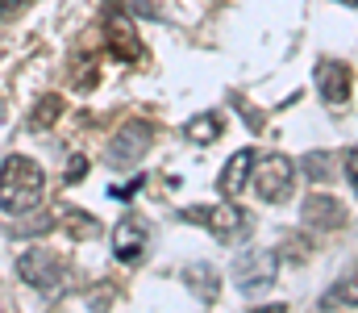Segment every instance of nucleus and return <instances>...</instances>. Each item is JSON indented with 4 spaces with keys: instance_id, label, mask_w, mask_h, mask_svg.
I'll use <instances>...</instances> for the list:
<instances>
[{
    "instance_id": "1",
    "label": "nucleus",
    "mask_w": 358,
    "mask_h": 313,
    "mask_svg": "<svg viewBox=\"0 0 358 313\" xmlns=\"http://www.w3.org/2000/svg\"><path fill=\"white\" fill-rule=\"evenodd\" d=\"M46 197V176L34 159L25 155H8L0 163V209L4 213H29L42 205Z\"/></svg>"
},
{
    "instance_id": "2",
    "label": "nucleus",
    "mask_w": 358,
    "mask_h": 313,
    "mask_svg": "<svg viewBox=\"0 0 358 313\" xmlns=\"http://www.w3.org/2000/svg\"><path fill=\"white\" fill-rule=\"evenodd\" d=\"M292 180H296V167L287 155H263L255 159V172H250V188L259 201L267 205H283L292 197Z\"/></svg>"
},
{
    "instance_id": "3",
    "label": "nucleus",
    "mask_w": 358,
    "mask_h": 313,
    "mask_svg": "<svg viewBox=\"0 0 358 313\" xmlns=\"http://www.w3.org/2000/svg\"><path fill=\"white\" fill-rule=\"evenodd\" d=\"M17 276H21L29 288H38V293H55V288L63 284L67 267H63V259H59L55 251H46V246H29V251L17 259Z\"/></svg>"
},
{
    "instance_id": "4",
    "label": "nucleus",
    "mask_w": 358,
    "mask_h": 313,
    "mask_svg": "<svg viewBox=\"0 0 358 313\" xmlns=\"http://www.w3.org/2000/svg\"><path fill=\"white\" fill-rule=\"evenodd\" d=\"M183 221H196V225H204V230H213L217 238H238L242 230H250V213H242V209L234 205V201H221V205H192L183 209Z\"/></svg>"
},
{
    "instance_id": "5",
    "label": "nucleus",
    "mask_w": 358,
    "mask_h": 313,
    "mask_svg": "<svg viewBox=\"0 0 358 313\" xmlns=\"http://www.w3.org/2000/svg\"><path fill=\"white\" fill-rule=\"evenodd\" d=\"M275 276H279V259L271 251H246V255L234 259V280L250 297L255 293H267L271 284H275Z\"/></svg>"
},
{
    "instance_id": "6",
    "label": "nucleus",
    "mask_w": 358,
    "mask_h": 313,
    "mask_svg": "<svg viewBox=\"0 0 358 313\" xmlns=\"http://www.w3.org/2000/svg\"><path fill=\"white\" fill-rule=\"evenodd\" d=\"M146 146H150V125L146 121H125L108 142V163L113 167H134L146 155Z\"/></svg>"
},
{
    "instance_id": "7",
    "label": "nucleus",
    "mask_w": 358,
    "mask_h": 313,
    "mask_svg": "<svg viewBox=\"0 0 358 313\" xmlns=\"http://www.w3.org/2000/svg\"><path fill=\"white\" fill-rule=\"evenodd\" d=\"M146 242H150L146 221L125 217V221H117V225H113V255H117L121 263H138V259L146 255Z\"/></svg>"
},
{
    "instance_id": "8",
    "label": "nucleus",
    "mask_w": 358,
    "mask_h": 313,
    "mask_svg": "<svg viewBox=\"0 0 358 313\" xmlns=\"http://www.w3.org/2000/svg\"><path fill=\"white\" fill-rule=\"evenodd\" d=\"M317 92L325 104H346L350 101V67L342 59H321L317 63Z\"/></svg>"
},
{
    "instance_id": "9",
    "label": "nucleus",
    "mask_w": 358,
    "mask_h": 313,
    "mask_svg": "<svg viewBox=\"0 0 358 313\" xmlns=\"http://www.w3.org/2000/svg\"><path fill=\"white\" fill-rule=\"evenodd\" d=\"M108 42H113V55L121 59H142V42L134 34V21L121 13V0H108Z\"/></svg>"
},
{
    "instance_id": "10",
    "label": "nucleus",
    "mask_w": 358,
    "mask_h": 313,
    "mask_svg": "<svg viewBox=\"0 0 358 313\" xmlns=\"http://www.w3.org/2000/svg\"><path fill=\"white\" fill-rule=\"evenodd\" d=\"M304 221H308V230L313 225L317 230H338V225H346V205L334 201L329 193H308L304 197Z\"/></svg>"
},
{
    "instance_id": "11",
    "label": "nucleus",
    "mask_w": 358,
    "mask_h": 313,
    "mask_svg": "<svg viewBox=\"0 0 358 313\" xmlns=\"http://www.w3.org/2000/svg\"><path fill=\"white\" fill-rule=\"evenodd\" d=\"M255 159H259V151H246V146L229 155V163H225V172H221V180H217V188H221L225 201H234V197L246 188L250 172H255Z\"/></svg>"
},
{
    "instance_id": "12",
    "label": "nucleus",
    "mask_w": 358,
    "mask_h": 313,
    "mask_svg": "<svg viewBox=\"0 0 358 313\" xmlns=\"http://www.w3.org/2000/svg\"><path fill=\"white\" fill-rule=\"evenodd\" d=\"M183 284L200 297V301H217V272H213V263H187L183 267Z\"/></svg>"
},
{
    "instance_id": "13",
    "label": "nucleus",
    "mask_w": 358,
    "mask_h": 313,
    "mask_svg": "<svg viewBox=\"0 0 358 313\" xmlns=\"http://www.w3.org/2000/svg\"><path fill=\"white\" fill-rule=\"evenodd\" d=\"M183 134H187L192 142L208 146V142H217V138L225 134V121H221V113H200V117H192V121L183 125Z\"/></svg>"
},
{
    "instance_id": "14",
    "label": "nucleus",
    "mask_w": 358,
    "mask_h": 313,
    "mask_svg": "<svg viewBox=\"0 0 358 313\" xmlns=\"http://www.w3.org/2000/svg\"><path fill=\"white\" fill-rule=\"evenodd\" d=\"M300 167H304V176H308V180H317V184H325V180L334 176V155H329V151H308Z\"/></svg>"
},
{
    "instance_id": "15",
    "label": "nucleus",
    "mask_w": 358,
    "mask_h": 313,
    "mask_svg": "<svg viewBox=\"0 0 358 313\" xmlns=\"http://www.w3.org/2000/svg\"><path fill=\"white\" fill-rule=\"evenodd\" d=\"M59 109H63V101H59V97H42V101H38V109H34V117H29V125H34V130H46V125H55Z\"/></svg>"
},
{
    "instance_id": "16",
    "label": "nucleus",
    "mask_w": 358,
    "mask_h": 313,
    "mask_svg": "<svg viewBox=\"0 0 358 313\" xmlns=\"http://www.w3.org/2000/svg\"><path fill=\"white\" fill-rule=\"evenodd\" d=\"M71 234H76V238H96L100 225H96L92 213H71Z\"/></svg>"
},
{
    "instance_id": "17",
    "label": "nucleus",
    "mask_w": 358,
    "mask_h": 313,
    "mask_svg": "<svg viewBox=\"0 0 358 313\" xmlns=\"http://www.w3.org/2000/svg\"><path fill=\"white\" fill-rule=\"evenodd\" d=\"M329 301H342V305H358V272H350L342 284H338V293L329 297Z\"/></svg>"
},
{
    "instance_id": "18",
    "label": "nucleus",
    "mask_w": 358,
    "mask_h": 313,
    "mask_svg": "<svg viewBox=\"0 0 358 313\" xmlns=\"http://www.w3.org/2000/svg\"><path fill=\"white\" fill-rule=\"evenodd\" d=\"M88 176V159L84 155H71V163H67V184H76V180H84Z\"/></svg>"
},
{
    "instance_id": "19",
    "label": "nucleus",
    "mask_w": 358,
    "mask_h": 313,
    "mask_svg": "<svg viewBox=\"0 0 358 313\" xmlns=\"http://www.w3.org/2000/svg\"><path fill=\"white\" fill-rule=\"evenodd\" d=\"M134 8H138V17H146V21H159V0H134Z\"/></svg>"
},
{
    "instance_id": "20",
    "label": "nucleus",
    "mask_w": 358,
    "mask_h": 313,
    "mask_svg": "<svg viewBox=\"0 0 358 313\" xmlns=\"http://www.w3.org/2000/svg\"><path fill=\"white\" fill-rule=\"evenodd\" d=\"M38 230H50V221H21V225H8V234H38Z\"/></svg>"
},
{
    "instance_id": "21",
    "label": "nucleus",
    "mask_w": 358,
    "mask_h": 313,
    "mask_svg": "<svg viewBox=\"0 0 358 313\" xmlns=\"http://www.w3.org/2000/svg\"><path fill=\"white\" fill-rule=\"evenodd\" d=\"M346 176H350V184H355V193H358V146L346 151Z\"/></svg>"
},
{
    "instance_id": "22",
    "label": "nucleus",
    "mask_w": 358,
    "mask_h": 313,
    "mask_svg": "<svg viewBox=\"0 0 358 313\" xmlns=\"http://www.w3.org/2000/svg\"><path fill=\"white\" fill-rule=\"evenodd\" d=\"M250 313H287V305H263V309H250Z\"/></svg>"
},
{
    "instance_id": "23",
    "label": "nucleus",
    "mask_w": 358,
    "mask_h": 313,
    "mask_svg": "<svg viewBox=\"0 0 358 313\" xmlns=\"http://www.w3.org/2000/svg\"><path fill=\"white\" fill-rule=\"evenodd\" d=\"M13 8V0H0V13H8Z\"/></svg>"
},
{
    "instance_id": "24",
    "label": "nucleus",
    "mask_w": 358,
    "mask_h": 313,
    "mask_svg": "<svg viewBox=\"0 0 358 313\" xmlns=\"http://www.w3.org/2000/svg\"><path fill=\"white\" fill-rule=\"evenodd\" d=\"M342 4H350V8H358V0H342Z\"/></svg>"
}]
</instances>
